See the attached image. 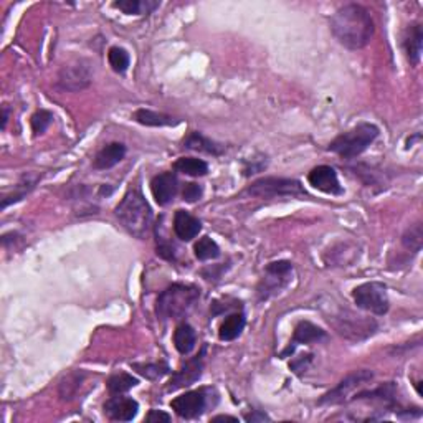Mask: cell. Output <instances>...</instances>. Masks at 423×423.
<instances>
[{"instance_id":"cell-1","label":"cell","mask_w":423,"mask_h":423,"mask_svg":"<svg viewBox=\"0 0 423 423\" xmlns=\"http://www.w3.org/2000/svg\"><path fill=\"white\" fill-rule=\"evenodd\" d=\"M373 20L371 12L359 3H347L332 15L331 32L336 40L349 48L360 50L367 47L373 36Z\"/></svg>"},{"instance_id":"cell-2","label":"cell","mask_w":423,"mask_h":423,"mask_svg":"<svg viewBox=\"0 0 423 423\" xmlns=\"http://www.w3.org/2000/svg\"><path fill=\"white\" fill-rule=\"evenodd\" d=\"M114 215L122 228L139 240H144L153 227V210L139 187L129 188L126 192L121 202L116 205Z\"/></svg>"},{"instance_id":"cell-3","label":"cell","mask_w":423,"mask_h":423,"mask_svg":"<svg viewBox=\"0 0 423 423\" xmlns=\"http://www.w3.org/2000/svg\"><path fill=\"white\" fill-rule=\"evenodd\" d=\"M200 288L188 283H172L158 296L155 314L161 321L180 319L192 311L200 299Z\"/></svg>"},{"instance_id":"cell-4","label":"cell","mask_w":423,"mask_h":423,"mask_svg":"<svg viewBox=\"0 0 423 423\" xmlns=\"http://www.w3.org/2000/svg\"><path fill=\"white\" fill-rule=\"evenodd\" d=\"M379 127L372 122H359L352 129L339 134L329 144V151L343 159H356L369 149V146L379 138Z\"/></svg>"},{"instance_id":"cell-5","label":"cell","mask_w":423,"mask_h":423,"mask_svg":"<svg viewBox=\"0 0 423 423\" xmlns=\"http://www.w3.org/2000/svg\"><path fill=\"white\" fill-rule=\"evenodd\" d=\"M327 321L332 324V327L340 336H344L349 340H354V343L371 338L372 334H376L377 327H379L373 319L359 316L349 310H343V307L338 310V313H332L327 318Z\"/></svg>"},{"instance_id":"cell-6","label":"cell","mask_w":423,"mask_h":423,"mask_svg":"<svg viewBox=\"0 0 423 423\" xmlns=\"http://www.w3.org/2000/svg\"><path fill=\"white\" fill-rule=\"evenodd\" d=\"M245 194L258 197V199H278V197L305 199V197H310L299 180L288 177H261L246 187Z\"/></svg>"},{"instance_id":"cell-7","label":"cell","mask_w":423,"mask_h":423,"mask_svg":"<svg viewBox=\"0 0 423 423\" xmlns=\"http://www.w3.org/2000/svg\"><path fill=\"white\" fill-rule=\"evenodd\" d=\"M212 398H217V393L215 390L210 387L191 390V392H186L182 393V395L175 397L174 400L171 402V409L174 410L180 418L192 420V418L204 415L208 406H213L217 404V400L212 402Z\"/></svg>"},{"instance_id":"cell-8","label":"cell","mask_w":423,"mask_h":423,"mask_svg":"<svg viewBox=\"0 0 423 423\" xmlns=\"http://www.w3.org/2000/svg\"><path fill=\"white\" fill-rule=\"evenodd\" d=\"M352 298L357 307L367 311L376 316H384L389 313L390 301L387 294V286L380 281L362 283L352 291Z\"/></svg>"},{"instance_id":"cell-9","label":"cell","mask_w":423,"mask_h":423,"mask_svg":"<svg viewBox=\"0 0 423 423\" xmlns=\"http://www.w3.org/2000/svg\"><path fill=\"white\" fill-rule=\"evenodd\" d=\"M93 83V68L88 60H73L60 68L56 76V86L61 91L78 93L89 88Z\"/></svg>"},{"instance_id":"cell-10","label":"cell","mask_w":423,"mask_h":423,"mask_svg":"<svg viewBox=\"0 0 423 423\" xmlns=\"http://www.w3.org/2000/svg\"><path fill=\"white\" fill-rule=\"evenodd\" d=\"M291 273H293V263L291 261L279 260L268 263L265 268V276L261 278L257 288L258 301H266L271 296L281 293V290L290 283Z\"/></svg>"},{"instance_id":"cell-11","label":"cell","mask_w":423,"mask_h":423,"mask_svg":"<svg viewBox=\"0 0 423 423\" xmlns=\"http://www.w3.org/2000/svg\"><path fill=\"white\" fill-rule=\"evenodd\" d=\"M373 379V372L369 369H360V371L351 372L347 377H344L343 380L336 385L334 389L326 392L324 395L319 398V405H339L343 402H346L349 395L354 392L356 389L362 387L364 384L371 382Z\"/></svg>"},{"instance_id":"cell-12","label":"cell","mask_w":423,"mask_h":423,"mask_svg":"<svg viewBox=\"0 0 423 423\" xmlns=\"http://www.w3.org/2000/svg\"><path fill=\"white\" fill-rule=\"evenodd\" d=\"M204 356H205V347L202 349V352H200L199 356L192 357V359H188L186 364L180 365L179 371L172 373L171 380L167 382L166 385L167 392H175V390L191 387L192 384H195L204 373Z\"/></svg>"},{"instance_id":"cell-13","label":"cell","mask_w":423,"mask_h":423,"mask_svg":"<svg viewBox=\"0 0 423 423\" xmlns=\"http://www.w3.org/2000/svg\"><path fill=\"white\" fill-rule=\"evenodd\" d=\"M307 182L327 195H343L344 188L338 179V172L331 166H318L307 174Z\"/></svg>"},{"instance_id":"cell-14","label":"cell","mask_w":423,"mask_h":423,"mask_svg":"<svg viewBox=\"0 0 423 423\" xmlns=\"http://www.w3.org/2000/svg\"><path fill=\"white\" fill-rule=\"evenodd\" d=\"M151 192L161 207L169 205L179 192V179L175 172H162L151 180Z\"/></svg>"},{"instance_id":"cell-15","label":"cell","mask_w":423,"mask_h":423,"mask_svg":"<svg viewBox=\"0 0 423 423\" xmlns=\"http://www.w3.org/2000/svg\"><path fill=\"white\" fill-rule=\"evenodd\" d=\"M105 413L109 420L131 422L138 415L139 404L131 397L113 395L105 402Z\"/></svg>"},{"instance_id":"cell-16","label":"cell","mask_w":423,"mask_h":423,"mask_svg":"<svg viewBox=\"0 0 423 423\" xmlns=\"http://www.w3.org/2000/svg\"><path fill=\"white\" fill-rule=\"evenodd\" d=\"M327 338L326 331H323L321 327H318L316 324L310 321H301L296 324L293 332V340H291V346L283 352V357L293 354L296 346H301V344H313L319 343V340H324Z\"/></svg>"},{"instance_id":"cell-17","label":"cell","mask_w":423,"mask_h":423,"mask_svg":"<svg viewBox=\"0 0 423 423\" xmlns=\"http://www.w3.org/2000/svg\"><path fill=\"white\" fill-rule=\"evenodd\" d=\"M202 230V221L187 210H177L174 215V233L182 241H191Z\"/></svg>"},{"instance_id":"cell-18","label":"cell","mask_w":423,"mask_h":423,"mask_svg":"<svg viewBox=\"0 0 423 423\" xmlns=\"http://www.w3.org/2000/svg\"><path fill=\"white\" fill-rule=\"evenodd\" d=\"M126 153V146L122 142H109V144H106L100 153L94 155L93 167L96 171L113 169L114 166H118L124 159Z\"/></svg>"},{"instance_id":"cell-19","label":"cell","mask_w":423,"mask_h":423,"mask_svg":"<svg viewBox=\"0 0 423 423\" xmlns=\"http://www.w3.org/2000/svg\"><path fill=\"white\" fill-rule=\"evenodd\" d=\"M423 47V27L420 23H413L406 28L404 36V50L412 67H417L422 60Z\"/></svg>"},{"instance_id":"cell-20","label":"cell","mask_w":423,"mask_h":423,"mask_svg":"<svg viewBox=\"0 0 423 423\" xmlns=\"http://www.w3.org/2000/svg\"><path fill=\"white\" fill-rule=\"evenodd\" d=\"M184 147L191 151H199V153L212 154V155H221L225 153V147L219 144V142L212 141L210 138L204 135L199 131H191L187 138L184 139Z\"/></svg>"},{"instance_id":"cell-21","label":"cell","mask_w":423,"mask_h":423,"mask_svg":"<svg viewBox=\"0 0 423 423\" xmlns=\"http://www.w3.org/2000/svg\"><path fill=\"white\" fill-rule=\"evenodd\" d=\"M197 344L195 329L188 323H180L174 331V346L179 351V354L187 356L194 351Z\"/></svg>"},{"instance_id":"cell-22","label":"cell","mask_w":423,"mask_h":423,"mask_svg":"<svg viewBox=\"0 0 423 423\" xmlns=\"http://www.w3.org/2000/svg\"><path fill=\"white\" fill-rule=\"evenodd\" d=\"M86 379L85 371H72L63 377L58 385V395L63 402H69L76 397L78 390Z\"/></svg>"},{"instance_id":"cell-23","label":"cell","mask_w":423,"mask_h":423,"mask_svg":"<svg viewBox=\"0 0 423 423\" xmlns=\"http://www.w3.org/2000/svg\"><path fill=\"white\" fill-rule=\"evenodd\" d=\"M133 118L135 122H139V124L149 126V127H164V126L179 124L177 119L169 116V114L158 113V111H151V109H138Z\"/></svg>"},{"instance_id":"cell-24","label":"cell","mask_w":423,"mask_h":423,"mask_svg":"<svg viewBox=\"0 0 423 423\" xmlns=\"http://www.w3.org/2000/svg\"><path fill=\"white\" fill-rule=\"evenodd\" d=\"M161 6L155 0H118L113 3L114 9L124 12L127 15H147Z\"/></svg>"},{"instance_id":"cell-25","label":"cell","mask_w":423,"mask_h":423,"mask_svg":"<svg viewBox=\"0 0 423 423\" xmlns=\"http://www.w3.org/2000/svg\"><path fill=\"white\" fill-rule=\"evenodd\" d=\"M245 329V316L241 313H233L225 318L219 329V338L221 340H235L241 331Z\"/></svg>"},{"instance_id":"cell-26","label":"cell","mask_w":423,"mask_h":423,"mask_svg":"<svg viewBox=\"0 0 423 423\" xmlns=\"http://www.w3.org/2000/svg\"><path fill=\"white\" fill-rule=\"evenodd\" d=\"M36 182H39V177H36V175H23L22 180L17 184V188H15L10 195H6L2 199V208H7L10 204L20 202L23 197L28 195L32 191H34Z\"/></svg>"},{"instance_id":"cell-27","label":"cell","mask_w":423,"mask_h":423,"mask_svg":"<svg viewBox=\"0 0 423 423\" xmlns=\"http://www.w3.org/2000/svg\"><path fill=\"white\" fill-rule=\"evenodd\" d=\"M175 171L182 172V174L191 175V177H202L208 172V164L197 158H180L174 164Z\"/></svg>"},{"instance_id":"cell-28","label":"cell","mask_w":423,"mask_h":423,"mask_svg":"<svg viewBox=\"0 0 423 423\" xmlns=\"http://www.w3.org/2000/svg\"><path fill=\"white\" fill-rule=\"evenodd\" d=\"M395 384L393 382H387V384L380 385V387L373 390H365V392L357 393L354 398L360 400V398H369V400H379L385 402V404H393L395 402Z\"/></svg>"},{"instance_id":"cell-29","label":"cell","mask_w":423,"mask_h":423,"mask_svg":"<svg viewBox=\"0 0 423 423\" xmlns=\"http://www.w3.org/2000/svg\"><path fill=\"white\" fill-rule=\"evenodd\" d=\"M138 384L139 380L135 377L126 372H118L108 379V390L111 395H121V393L127 392V390L135 387Z\"/></svg>"},{"instance_id":"cell-30","label":"cell","mask_w":423,"mask_h":423,"mask_svg":"<svg viewBox=\"0 0 423 423\" xmlns=\"http://www.w3.org/2000/svg\"><path fill=\"white\" fill-rule=\"evenodd\" d=\"M402 245H404L405 250H409V252H412L413 254L420 252L423 245L422 221H417V224L410 225V227L405 230V233L402 235Z\"/></svg>"},{"instance_id":"cell-31","label":"cell","mask_w":423,"mask_h":423,"mask_svg":"<svg viewBox=\"0 0 423 423\" xmlns=\"http://www.w3.org/2000/svg\"><path fill=\"white\" fill-rule=\"evenodd\" d=\"M133 369L138 373H141L142 377H146L147 380H158L162 379L164 376L171 372L169 364L159 360V362H147V364H133Z\"/></svg>"},{"instance_id":"cell-32","label":"cell","mask_w":423,"mask_h":423,"mask_svg":"<svg viewBox=\"0 0 423 423\" xmlns=\"http://www.w3.org/2000/svg\"><path fill=\"white\" fill-rule=\"evenodd\" d=\"M194 252H195V257L199 258L200 261L215 260V258L220 257V246L215 240H213V238L202 237L194 245Z\"/></svg>"},{"instance_id":"cell-33","label":"cell","mask_w":423,"mask_h":423,"mask_svg":"<svg viewBox=\"0 0 423 423\" xmlns=\"http://www.w3.org/2000/svg\"><path fill=\"white\" fill-rule=\"evenodd\" d=\"M108 61H109L111 68H113L116 73H126L127 68H129V65H131L129 53H127L124 48H121V47H111L109 48Z\"/></svg>"},{"instance_id":"cell-34","label":"cell","mask_w":423,"mask_h":423,"mask_svg":"<svg viewBox=\"0 0 423 423\" xmlns=\"http://www.w3.org/2000/svg\"><path fill=\"white\" fill-rule=\"evenodd\" d=\"M155 250H158V254L164 260L167 261H175L177 260V252H175V245L172 241L167 240V238L162 237V233L159 232V227L155 225Z\"/></svg>"},{"instance_id":"cell-35","label":"cell","mask_w":423,"mask_h":423,"mask_svg":"<svg viewBox=\"0 0 423 423\" xmlns=\"http://www.w3.org/2000/svg\"><path fill=\"white\" fill-rule=\"evenodd\" d=\"M53 122V113L47 109H39L36 113H34V116L30 118V124L32 131H34V135H42L47 133V129L50 127Z\"/></svg>"},{"instance_id":"cell-36","label":"cell","mask_w":423,"mask_h":423,"mask_svg":"<svg viewBox=\"0 0 423 423\" xmlns=\"http://www.w3.org/2000/svg\"><path fill=\"white\" fill-rule=\"evenodd\" d=\"M202 194H204V191H202V187L199 186V184L188 182V184H186V186H184L182 197H184V200H186V202H188V204H194V202H197V200H200Z\"/></svg>"},{"instance_id":"cell-37","label":"cell","mask_w":423,"mask_h":423,"mask_svg":"<svg viewBox=\"0 0 423 423\" xmlns=\"http://www.w3.org/2000/svg\"><path fill=\"white\" fill-rule=\"evenodd\" d=\"M311 360H313V354H306V356L298 357L296 360H293V362L290 364L291 371L296 373V376H301L303 372L307 371V367H310Z\"/></svg>"},{"instance_id":"cell-38","label":"cell","mask_w":423,"mask_h":423,"mask_svg":"<svg viewBox=\"0 0 423 423\" xmlns=\"http://www.w3.org/2000/svg\"><path fill=\"white\" fill-rule=\"evenodd\" d=\"M171 420H172L171 415L161 412V410H151L146 417V422L149 423H169Z\"/></svg>"},{"instance_id":"cell-39","label":"cell","mask_w":423,"mask_h":423,"mask_svg":"<svg viewBox=\"0 0 423 423\" xmlns=\"http://www.w3.org/2000/svg\"><path fill=\"white\" fill-rule=\"evenodd\" d=\"M260 159H252V161H245V169L243 174L245 175H252L257 174V172H261L266 167V161H263L260 164H257Z\"/></svg>"},{"instance_id":"cell-40","label":"cell","mask_w":423,"mask_h":423,"mask_svg":"<svg viewBox=\"0 0 423 423\" xmlns=\"http://www.w3.org/2000/svg\"><path fill=\"white\" fill-rule=\"evenodd\" d=\"M245 420L257 423V422H270L271 418L265 412H260V410H252V412L245 415Z\"/></svg>"},{"instance_id":"cell-41","label":"cell","mask_w":423,"mask_h":423,"mask_svg":"<svg viewBox=\"0 0 423 423\" xmlns=\"http://www.w3.org/2000/svg\"><path fill=\"white\" fill-rule=\"evenodd\" d=\"M213 423L217 422H238V418L235 417H230V415H217V417L212 418Z\"/></svg>"},{"instance_id":"cell-42","label":"cell","mask_w":423,"mask_h":423,"mask_svg":"<svg viewBox=\"0 0 423 423\" xmlns=\"http://www.w3.org/2000/svg\"><path fill=\"white\" fill-rule=\"evenodd\" d=\"M7 121H9V106L3 105V108H2V129L3 131H6V127H7Z\"/></svg>"}]
</instances>
